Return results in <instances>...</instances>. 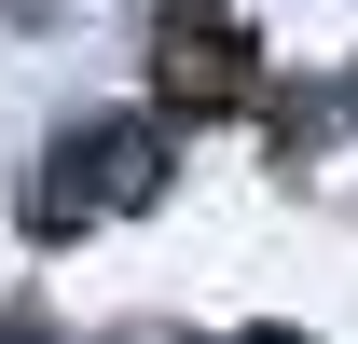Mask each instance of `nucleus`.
<instances>
[{"label":"nucleus","mask_w":358,"mask_h":344,"mask_svg":"<svg viewBox=\"0 0 358 344\" xmlns=\"http://www.w3.org/2000/svg\"><path fill=\"white\" fill-rule=\"evenodd\" d=\"M152 193H166V124H152V110H96V124H69L42 152V179L14 193V220H28V234H83V220L152 207Z\"/></svg>","instance_id":"1"},{"label":"nucleus","mask_w":358,"mask_h":344,"mask_svg":"<svg viewBox=\"0 0 358 344\" xmlns=\"http://www.w3.org/2000/svg\"><path fill=\"white\" fill-rule=\"evenodd\" d=\"M152 55H166V83H179V110H234V96L262 83V69H248V14H207V0H166V14H152Z\"/></svg>","instance_id":"2"},{"label":"nucleus","mask_w":358,"mask_h":344,"mask_svg":"<svg viewBox=\"0 0 358 344\" xmlns=\"http://www.w3.org/2000/svg\"><path fill=\"white\" fill-rule=\"evenodd\" d=\"M221 344H303V331H221Z\"/></svg>","instance_id":"3"}]
</instances>
